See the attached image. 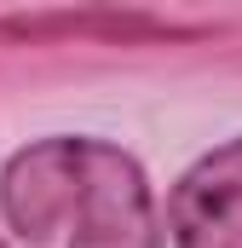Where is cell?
I'll list each match as a JSON object with an SVG mask.
<instances>
[{"instance_id": "6da1fadb", "label": "cell", "mask_w": 242, "mask_h": 248, "mask_svg": "<svg viewBox=\"0 0 242 248\" xmlns=\"http://www.w3.org/2000/svg\"><path fill=\"white\" fill-rule=\"evenodd\" d=\"M0 214L35 248L52 237H63V248H162L144 168L87 133L23 144L0 173Z\"/></svg>"}, {"instance_id": "3957f363", "label": "cell", "mask_w": 242, "mask_h": 248, "mask_svg": "<svg viewBox=\"0 0 242 248\" xmlns=\"http://www.w3.org/2000/svg\"><path fill=\"white\" fill-rule=\"evenodd\" d=\"M208 29H184L150 12L81 6V12H41V17H0V46H52V41H92V46H150V41H196Z\"/></svg>"}, {"instance_id": "277c9868", "label": "cell", "mask_w": 242, "mask_h": 248, "mask_svg": "<svg viewBox=\"0 0 242 248\" xmlns=\"http://www.w3.org/2000/svg\"><path fill=\"white\" fill-rule=\"evenodd\" d=\"M0 248H6V243H0Z\"/></svg>"}, {"instance_id": "7a4b0ae2", "label": "cell", "mask_w": 242, "mask_h": 248, "mask_svg": "<svg viewBox=\"0 0 242 248\" xmlns=\"http://www.w3.org/2000/svg\"><path fill=\"white\" fill-rule=\"evenodd\" d=\"M173 248H242V133L190 162L167 196Z\"/></svg>"}]
</instances>
